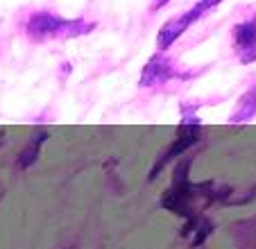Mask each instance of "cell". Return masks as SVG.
Here are the masks:
<instances>
[{"mask_svg": "<svg viewBox=\"0 0 256 249\" xmlns=\"http://www.w3.org/2000/svg\"><path fill=\"white\" fill-rule=\"evenodd\" d=\"M188 168H190V161L179 166L177 172H174L172 186H170L168 190L164 192V197H161V206H166V208L172 211L174 216L186 218V222L198 218L195 206H193L195 200H200V197H206V202L220 200V192L213 190V184H190Z\"/></svg>", "mask_w": 256, "mask_h": 249, "instance_id": "cell-1", "label": "cell"}, {"mask_svg": "<svg viewBox=\"0 0 256 249\" xmlns=\"http://www.w3.org/2000/svg\"><path fill=\"white\" fill-rule=\"evenodd\" d=\"M96 23H88L84 18H62V16L52 14V12H34L28 18L25 32L32 41H48V38H72V36H84V34L93 32Z\"/></svg>", "mask_w": 256, "mask_h": 249, "instance_id": "cell-2", "label": "cell"}, {"mask_svg": "<svg viewBox=\"0 0 256 249\" xmlns=\"http://www.w3.org/2000/svg\"><path fill=\"white\" fill-rule=\"evenodd\" d=\"M220 2H222V0H200L198 5H193L188 12H184V14L170 18L168 23H164V28L159 30V36H156V48L168 50L170 46H172L174 41L190 28V25H195L204 14H208L211 10H216Z\"/></svg>", "mask_w": 256, "mask_h": 249, "instance_id": "cell-3", "label": "cell"}, {"mask_svg": "<svg viewBox=\"0 0 256 249\" xmlns=\"http://www.w3.org/2000/svg\"><path fill=\"white\" fill-rule=\"evenodd\" d=\"M186 77H193V72H179L177 66L170 62L164 54H154L150 62L143 66L140 72V86H154V84H168L172 80H186Z\"/></svg>", "mask_w": 256, "mask_h": 249, "instance_id": "cell-4", "label": "cell"}, {"mask_svg": "<svg viewBox=\"0 0 256 249\" xmlns=\"http://www.w3.org/2000/svg\"><path fill=\"white\" fill-rule=\"evenodd\" d=\"M200 134H202V122H182V127H179V134L177 138H174V143L168 148V152H164V156L156 161V166L152 168V174L150 179H154L156 174H159V170L164 168L166 163H170L174 156H179V154H184L186 150L190 148V145L198 143Z\"/></svg>", "mask_w": 256, "mask_h": 249, "instance_id": "cell-5", "label": "cell"}, {"mask_svg": "<svg viewBox=\"0 0 256 249\" xmlns=\"http://www.w3.org/2000/svg\"><path fill=\"white\" fill-rule=\"evenodd\" d=\"M234 41H236V50L245 64L256 59V23L254 20H245L234 28Z\"/></svg>", "mask_w": 256, "mask_h": 249, "instance_id": "cell-6", "label": "cell"}, {"mask_svg": "<svg viewBox=\"0 0 256 249\" xmlns=\"http://www.w3.org/2000/svg\"><path fill=\"white\" fill-rule=\"evenodd\" d=\"M256 116V86L250 88V91L242 96L240 104H238V109L234 111L232 116V122H247V120H252Z\"/></svg>", "mask_w": 256, "mask_h": 249, "instance_id": "cell-7", "label": "cell"}, {"mask_svg": "<svg viewBox=\"0 0 256 249\" xmlns=\"http://www.w3.org/2000/svg\"><path fill=\"white\" fill-rule=\"evenodd\" d=\"M46 138H48V132H39V134L30 140L28 148L18 154V166H20V168H30V166L36 161V156H39V152H41V148H44Z\"/></svg>", "mask_w": 256, "mask_h": 249, "instance_id": "cell-8", "label": "cell"}, {"mask_svg": "<svg viewBox=\"0 0 256 249\" xmlns=\"http://www.w3.org/2000/svg\"><path fill=\"white\" fill-rule=\"evenodd\" d=\"M0 143H5V134L2 132H0Z\"/></svg>", "mask_w": 256, "mask_h": 249, "instance_id": "cell-9", "label": "cell"}]
</instances>
